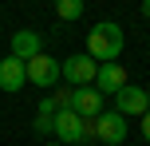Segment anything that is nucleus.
Here are the masks:
<instances>
[{
    "label": "nucleus",
    "instance_id": "nucleus-9",
    "mask_svg": "<svg viewBox=\"0 0 150 146\" xmlns=\"http://www.w3.org/2000/svg\"><path fill=\"white\" fill-rule=\"evenodd\" d=\"M28 83H36V87H55V83H59V59H52V55H36V59L28 63Z\"/></svg>",
    "mask_w": 150,
    "mask_h": 146
},
{
    "label": "nucleus",
    "instance_id": "nucleus-5",
    "mask_svg": "<svg viewBox=\"0 0 150 146\" xmlns=\"http://www.w3.org/2000/svg\"><path fill=\"white\" fill-rule=\"evenodd\" d=\"M115 111H119L122 118H130V115L142 118L146 111H150V91H142V87H134V83H127L119 95H115Z\"/></svg>",
    "mask_w": 150,
    "mask_h": 146
},
{
    "label": "nucleus",
    "instance_id": "nucleus-15",
    "mask_svg": "<svg viewBox=\"0 0 150 146\" xmlns=\"http://www.w3.org/2000/svg\"><path fill=\"white\" fill-rule=\"evenodd\" d=\"M44 146H59V142H44Z\"/></svg>",
    "mask_w": 150,
    "mask_h": 146
},
{
    "label": "nucleus",
    "instance_id": "nucleus-13",
    "mask_svg": "<svg viewBox=\"0 0 150 146\" xmlns=\"http://www.w3.org/2000/svg\"><path fill=\"white\" fill-rule=\"evenodd\" d=\"M142 138L150 142V111H146V115H142Z\"/></svg>",
    "mask_w": 150,
    "mask_h": 146
},
{
    "label": "nucleus",
    "instance_id": "nucleus-2",
    "mask_svg": "<svg viewBox=\"0 0 150 146\" xmlns=\"http://www.w3.org/2000/svg\"><path fill=\"white\" fill-rule=\"evenodd\" d=\"M52 126H55V142H59V146L91 142V123H87V118H79L75 111H59V115L52 118Z\"/></svg>",
    "mask_w": 150,
    "mask_h": 146
},
{
    "label": "nucleus",
    "instance_id": "nucleus-4",
    "mask_svg": "<svg viewBox=\"0 0 150 146\" xmlns=\"http://www.w3.org/2000/svg\"><path fill=\"white\" fill-rule=\"evenodd\" d=\"M91 138H99L107 146H119L127 138V118H122L119 111H103L99 118H91Z\"/></svg>",
    "mask_w": 150,
    "mask_h": 146
},
{
    "label": "nucleus",
    "instance_id": "nucleus-14",
    "mask_svg": "<svg viewBox=\"0 0 150 146\" xmlns=\"http://www.w3.org/2000/svg\"><path fill=\"white\" fill-rule=\"evenodd\" d=\"M142 16H146V20H150V0H142Z\"/></svg>",
    "mask_w": 150,
    "mask_h": 146
},
{
    "label": "nucleus",
    "instance_id": "nucleus-6",
    "mask_svg": "<svg viewBox=\"0 0 150 146\" xmlns=\"http://www.w3.org/2000/svg\"><path fill=\"white\" fill-rule=\"evenodd\" d=\"M67 111H75L79 118H99L103 115V95L95 91V87H71V107Z\"/></svg>",
    "mask_w": 150,
    "mask_h": 146
},
{
    "label": "nucleus",
    "instance_id": "nucleus-3",
    "mask_svg": "<svg viewBox=\"0 0 150 146\" xmlns=\"http://www.w3.org/2000/svg\"><path fill=\"white\" fill-rule=\"evenodd\" d=\"M95 71H99V63L91 59L87 51L67 55V59L59 63V79H63V83H71V87H91V83H95Z\"/></svg>",
    "mask_w": 150,
    "mask_h": 146
},
{
    "label": "nucleus",
    "instance_id": "nucleus-12",
    "mask_svg": "<svg viewBox=\"0 0 150 146\" xmlns=\"http://www.w3.org/2000/svg\"><path fill=\"white\" fill-rule=\"evenodd\" d=\"M32 130H36L40 138H47V134H55V126H52V118H44V115H36V123H32Z\"/></svg>",
    "mask_w": 150,
    "mask_h": 146
},
{
    "label": "nucleus",
    "instance_id": "nucleus-8",
    "mask_svg": "<svg viewBox=\"0 0 150 146\" xmlns=\"http://www.w3.org/2000/svg\"><path fill=\"white\" fill-rule=\"evenodd\" d=\"M95 87L99 95H119L122 87H127V71H122V63H99V71H95Z\"/></svg>",
    "mask_w": 150,
    "mask_h": 146
},
{
    "label": "nucleus",
    "instance_id": "nucleus-1",
    "mask_svg": "<svg viewBox=\"0 0 150 146\" xmlns=\"http://www.w3.org/2000/svg\"><path fill=\"white\" fill-rule=\"evenodd\" d=\"M122 44H127V32L115 20H99L95 28L87 32V55L95 63H115L122 55Z\"/></svg>",
    "mask_w": 150,
    "mask_h": 146
},
{
    "label": "nucleus",
    "instance_id": "nucleus-11",
    "mask_svg": "<svg viewBox=\"0 0 150 146\" xmlns=\"http://www.w3.org/2000/svg\"><path fill=\"white\" fill-rule=\"evenodd\" d=\"M55 16L59 20H79L83 16V0H59L55 4Z\"/></svg>",
    "mask_w": 150,
    "mask_h": 146
},
{
    "label": "nucleus",
    "instance_id": "nucleus-10",
    "mask_svg": "<svg viewBox=\"0 0 150 146\" xmlns=\"http://www.w3.org/2000/svg\"><path fill=\"white\" fill-rule=\"evenodd\" d=\"M8 55H16V59H24V63H32L36 55H44V39H40V32H32V28L16 32V36H12V51H8Z\"/></svg>",
    "mask_w": 150,
    "mask_h": 146
},
{
    "label": "nucleus",
    "instance_id": "nucleus-7",
    "mask_svg": "<svg viewBox=\"0 0 150 146\" xmlns=\"http://www.w3.org/2000/svg\"><path fill=\"white\" fill-rule=\"evenodd\" d=\"M24 83H28V63L16 59V55H4V59H0V91L16 95Z\"/></svg>",
    "mask_w": 150,
    "mask_h": 146
}]
</instances>
